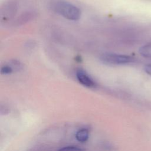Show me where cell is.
Listing matches in <instances>:
<instances>
[{
    "instance_id": "7a4b0ae2",
    "label": "cell",
    "mask_w": 151,
    "mask_h": 151,
    "mask_svg": "<svg viewBox=\"0 0 151 151\" xmlns=\"http://www.w3.org/2000/svg\"><path fill=\"white\" fill-rule=\"evenodd\" d=\"M100 60L101 62L107 64H124L133 61V59L131 57L126 55L114 54V53H104L103 54Z\"/></svg>"
},
{
    "instance_id": "277c9868",
    "label": "cell",
    "mask_w": 151,
    "mask_h": 151,
    "mask_svg": "<svg viewBox=\"0 0 151 151\" xmlns=\"http://www.w3.org/2000/svg\"><path fill=\"white\" fill-rule=\"evenodd\" d=\"M89 133L86 129H81L77 132L76 134V138L77 141L83 143L86 142L88 139Z\"/></svg>"
},
{
    "instance_id": "6da1fadb",
    "label": "cell",
    "mask_w": 151,
    "mask_h": 151,
    "mask_svg": "<svg viewBox=\"0 0 151 151\" xmlns=\"http://www.w3.org/2000/svg\"><path fill=\"white\" fill-rule=\"evenodd\" d=\"M53 8L57 13L68 19L76 21L80 18V9L69 2L58 1L54 4Z\"/></svg>"
},
{
    "instance_id": "3957f363",
    "label": "cell",
    "mask_w": 151,
    "mask_h": 151,
    "mask_svg": "<svg viewBox=\"0 0 151 151\" xmlns=\"http://www.w3.org/2000/svg\"><path fill=\"white\" fill-rule=\"evenodd\" d=\"M76 77L80 84L89 88L96 87V84L92 78L84 70L79 69L76 71Z\"/></svg>"
},
{
    "instance_id": "52a82bcc",
    "label": "cell",
    "mask_w": 151,
    "mask_h": 151,
    "mask_svg": "<svg viewBox=\"0 0 151 151\" xmlns=\"http://www.w3.org/2000/svg\"><path fill=\"white\" fill-rule=\"evenodd\" d=\"M145 70L147 73L151 75V64L146 65L145 67Z\"/></svg>"
},
{
    "instance_id": "5b68a950",
    "label": "cell",
    "mask_w": 151,
    "mask_h": 151,
    "mask_svg": "<svg viewBox=\"0 0 151 151\" xmlns=\"http://www.w3.org/2000/svg\"><path fill=\"white\" fill-rule=\"evenodd\" d=\"M58 151H85V150L76 146H68L61 148Z\"/></svg>"
},
{
    "instance_id": "8992f818",
    "label": "cell",
    "mask_w": 151,
    "mask_h": 151,
    "mask_svg": "<svg viewBox=\"0 0 151 151\" xmlns=\"http://www.w3.org/2000/svg\"><path fill=\"white\" fill-rule=\"evenodd\" d=\"M13 68L11 67V65H5L1 67V73L2 74H9L13 72Z\"/></svg>"
}]
</instances>
